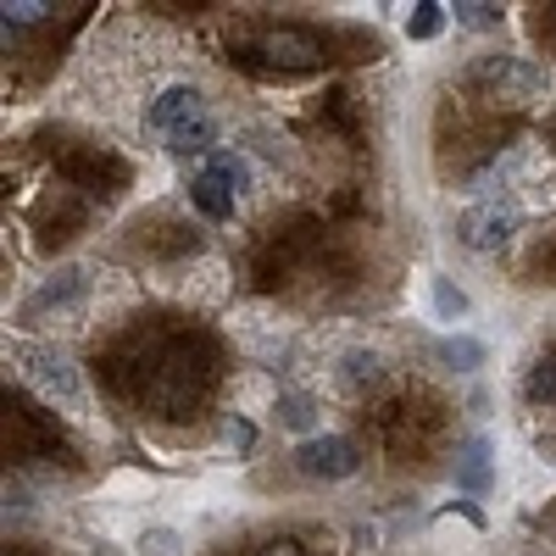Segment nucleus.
<instances>
[{
    "mask_svg": "<svg viewBox=\"0 0 556 556\" xmlns=\"http://www.w3.org/2000/svg\"><path fill=\"white\" fill-rule=\"evenodd\" d=\"M513 228H518V206L513 201H484V206L456 217V240L468 251H501L506 240H513Z\"/></svg>",
    "mask_w": 556,
    "mask_h": 556,
    "instance_id": "f257e3e1",
    "label": "nucleus"
},
{
    "mask_svg": "<svg viewBox=\"0 0 556 556\" xmlns=\"http://www.w3.org/2000/svg\"><path fill=\"white\" fill-rule=\"evenodd\" d=\"M295 462H301V473H312V479H351L362 468V451L345 434H312L295 451Z\"/></svg>",
    "mask_w": 556,
    "mask_h": 556,
    "instance_id": "f03ea898",
    "label": "nucleus"
},
{
    "mask_svg": "<svg viewBox=\"0 0 556 556\" xmlns=\"http://www.w3.org/2000/svg\"><path fill=\"white\" fill-rule=\"evenodd\" d=\"M256 56L273 67H312V62H323V39L312 28H273L256 39Z\"/></svg>",
    "mask_w": 556,
    "mask_h": 556,
    "instance_id": "7ed1b4c3",
    "label": "nucleus"
},
{
    "mask_svg": "<svg viewBox=\"0 0 556 556\" xmlns=\"http://www.w3.org/2000/svg\"><path fill=\"white\" fill-rule=\"evenodd\" d=\"M17 362H23V374H28L45 395H56V401H67V406L84 401V384H78V374H73L62 356H51V351H17Z\"/></svg>",
    "mask_w": 556,
    "mask_h": 556,
    "instance_id": "20e7f679",
    "label": "nucleus"
},
{
    "mask_svg": "<svg viewBox=\"0 0 556 556\" xmlns=\"http://www.w3.org/2000/svg\"><path fill=\"white\" fill-rule=\"evenodd\" d=\"M190 117H201V89H195V84H173V89H162L156 106L146 112V123H151V128H162V134L184 128Z\"/></svg>",
    "mask_w": 556,
    "mask_h": 556,
    "instance_id": "39448f33",
    "label": "nucleus"
},
{
    "mask_svg": "<svg viewBox=\"0 0 556 556\" xmlns=\"http://www.w3.org/2000/svg\"><path fill=\"white\" fill-rule=\"evenodd\" d=\"M473 78H484L495 89H518V96H534V89L545 84V73L529 67V62H518V56H490V62L473 67Z\"/></svg>",
    "mask_w": 556,
    "mask_h": 556,
    "instance_id": "423d86ee",
    "label": "nucleus"
},
{
    "mask_svg": "<svg viewBox=\"0 0 556 556\" xmlns=\"http://www.w3.org/2000/svg\"><path fill=\"white\" fill-rule=\"evenodd\" d=\"M190 201H195V212H201V217L228 223V217H235V201H240V195H228L217 178H206V173H201V178H190Z\"/></svg>",
    "mask_w": 556,
    "mask_h": 556,
    "instance_id": "0eeeda50",
    "label": "nucleus"
},
{
    "mask_svg": "<svg viewBox=\"0 0 556 556\" xmlns=\"http://www.w3.org/2000/svg\"><path fill=\"white\" fill-rule=\"evenodd\" d=\"M206 178H217L228 195H245L251 184H256V178H251V162H245L240 151H212V162H206Z\"/></svg>",
    "mask_w": 556,
    "mask_h": 556,
    "instance_id": "6e6552de",
    "label": "nucleus"
},
{
    "mask_svg": "<svg viewBox=\"0 0 556 556\" xmlns=\"http://www.w3.org/2000/svg\"><path fill=\"white\" fill-rule=\"evenodd\" d=\"M456 490H473V495L490 490V445H484V440H468V451H462V462H456Z\"/></svg>",
    "mask_w": 556,
    "mask_h": 556,
    "instance_id": "1a4fd4ad",
    "label": "nucleus"
},
{
    "mask_svg": "<svg viewBox=\"0 0 556 556\" xmlns=\"http://www.w3.org/2000/svg\"><path fill=\"white\" fill-rule=\"evenodd\" d=\"M434 356H440L445 367H456V374H473V367H484V345H479L473 334H445V340H434Z\"/></svg>",
    "mask_w": 556,
    "mask_h": 556,
    "instance_id": "9d476101",
    "label": "nucleus"
},
{
    "mask_svg": "<svg viewBox=\"0 0 556 556\" xmlns=\"http://www.w3.org/2000/svg\"><path fill=\"white\" fill-rule=\"evenodd\" d=\"M212 139H217V123L201 112V117H190L184 128L167 134V151H178V156H201V151H212Z\"/></svg>",
    "mask_w": 556,
    "mask_h": 556,
    "instance_id": "9b49d317",
    "label": "nucleus"
},
{
    "mask_svg": "<svg viewBox=\"0 0 556 556\" xmlns=\"http://www.w3.org/2000/svg\"><path fill=\"white\" fill-rule=\"evenodd\" d=\"M445 12H451V7H434V0L412 7V17H406V39H434V34L445 28Z\"/></svg>",
    "mask_w": 556,
    "mask_h": 556,
    "instance_id": "f8f14e48",
    "label": "nucleus"
},
{
    "mask_svg": "<svg viewBox=\"0 0 556 556\" xmlns=\"http://www.w3.org/2000/svg\"><path fill=\"white\" fill-rule=\"evenodd\" d=\"M451 12H456L462 28H479V34L484 28H501V7H484V0H462V7H451Z\"/></svg>",
    "mask_w": 556,
    "mask_h": 556,
    "instance_id": "ddd939ff",
    "label": "nucleus"
},
{
    "mask_svg": "<svg viewBox=\"0 0 556 556\" xmlns=\"http://www.w3.org/2000/svg\"><path fill=\"white\" fill-rule=\"evenodd\" d=\"M379 379V356L374 351H345V384H374Z\"/></svg>",
    "mask_w": 556,
    "mask_h": 556,
    "instance_id": "4468645a",
    "label": "nucleus"
},
{
    "mask_svg": "<svg viewBox=\"0 0 556 556\" xmlns=\"http://www.w3.org/2000/svg\"><path fill=\"white\" fill-rule=\"evenodd\" d=\"M434 306H440V317H462L468 312V295H462L451 278H434Z\"/></svg>",
    "mask_w": 556,
    "mask_h": 556,
    "instance_id": "2eb2a0df",
    "label": "nucleus"
},
{
    "mask_svg": "<svg viewBox=\"0 0 556 556\" xmlns=\"http://www.w3.org/2000/svg\"><path fill=\"white\" fill-rule=\"evenodd\" d=\"M529 395H534V401H556V362H534V374H529Z\"/></svg>",
    "mask_w": 556,
    "mask_h": 556,
    "instance_id": "dca6fc26",
    "label": "nucleus"
},
{
    "mask_svg": "<svg viewBox=\"0 0 556 556\" xmlns=\"http://www.w3.org/2000/svg\"><path fill=\"white\" fill-rule=\"evenodd\" d=\"M39 17H51V7H39V0H12V7H7V34L17 23H39Z\"/></svg>",
    "mask_w": 556,
    "mask_h": 556,
    "instance_id": "f3484780",
    "label": "nucleus"
},
{
    "mask_svg": "<svg viewBox=\"0 0 556 556\" xmlns=\"http://www.w3.org/2000/svg\"><path fill=\"white\" fill-rule=\"evenodd\" d=\"M67 295H78V273H62V285H45L39 301H34V312H39V306H56V301H67Z\"/></svg>",
    "mask_w": 556,
    "mask_h": 556,
    "instance_id": "a211bd4d",
    "label": "nucleus"
},
{
    "mask_svg": "<svg viewBox=\"0 0 556 556\" xmlns=\"http://www.w3.org/2000/svg\"><path fill=\"white\" fill-rule=\"evenodd\" d=\"M278 412H285L290 429H312V406H306L301 395H285V401H278Z\"/></svg>",
    "mask_w": 556,
    "mask_h": 556,
    "instance_id": "6ab92c4d",
    "label": "nucleus"
},
{
    "mask_svg": "<svg viewBox=\"0 0 556 556\" xmlns=\"http://www.w3.org/2000/svg\"><path fill=\"white\" fill-rule=\"evenodd\" d=\"M139 551H146V556H178V540L167 529H151L146 540H139Z\"/></svg>",
    "mask_w": 556,
    "mask_h": 556,
    "instance_id": "aec40b11",
    "label": "nucleus"
},
{
    "mask_svg": "<svg viewBox=\"0 0 556 556\" xmlns=\"http://www.w3.org/2000/svg\"><path fill=\"white\" fill-rule=\"evenodd\" d=\"M228 440H235V451H251L256 445V429L245 424V417H235V424H228Z\"/></svg>",
    "mask_w": 556,
    "mask_h": 556,
    "instance_id": "412c9836",
    "label": "nucleus"
},
{
    "mask_svg": "<svg viewBox=\"0 0 556 556\" xmlns=\"http://www.w3.org/2000/svg\"><path fill=\"white\" fill-rule=\"evenodd\" d=\"M262 556H301V545H295V540H278V545H267Z\"/></svg>",
    "mask_w": 556,
    "mask_h": 556,
    "instance_id": "4be33fe9",
    "label": "nucleus"
}]
</instances>
